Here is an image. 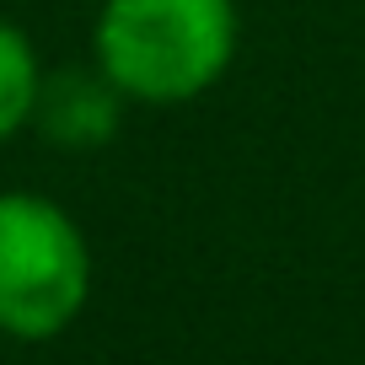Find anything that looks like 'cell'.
Segmentation results:
<instances>
[{
	"instance_id": "6da1fadb",
	"label": "cell",
	"mask_w": 365,
	"mask_h": 365,
	"mask_svg": "<svg viewBox=\"0 0 365 365\" xmlns=\"http://www.w3.org/2000/svg\"><path fill=\"white\" fill-rule=\"evenodd\" d=\"M231 0H103L91 27V65L129 103L172 108L210 91L237 59Z\"/></svg>"
},
{
	"instance_id": "7a4b0ae2",
	"label": "cell",
	"mask_w": 365,
	"mask_h": 365,
	"mask_svg": "<svg viewBox=\"0 0 365 365\" xmlns=\"http://www.w3.org/2000/svg\"><path fill=\"white\" fill-rule=\"evenodd\" d=\"M91 296V247L43 194L0 188V333L16 344L59 339Z\"/></svg>"
},
{
	"instance_id": "3957f363",
	"label": "cell",
	"mask_w": 365,
	"mask_h": 365,
	"mask_svg": "<svg viewBox=\"0 0 365 365\" xmlns=\"http://www.w3.org/2000/svg\"><path fill=\"white\" fill-rule=\"evenodd\" d=\"M124 91L103 76L97 65H70L59 76L38 81L33 129L59 150H97L118 135L124 124Z\"/></svg>"
},
{
	"instance_id": "277c9868",
	"label": "cell",
	"mask_w": 365,
	"mask_h": 365,
	"mask_svg": "<svg viewBox=\"0 0 365 365\" xmlns=\"http://www.w3.org/2000/svg\"><path fill=\"white\" fill-rule=\"evenodd\" d=\"M38 54L22 38V27L0 22V140H11L16 129L33 124V103H38Z\"/></svg>"
}]
</instances>
